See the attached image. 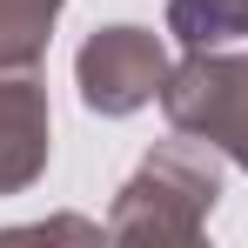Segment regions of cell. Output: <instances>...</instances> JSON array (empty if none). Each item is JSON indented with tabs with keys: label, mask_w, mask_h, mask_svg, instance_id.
Here are the masks:
<instances>
[{
	"label": "cell",
	"mask_w": 248,
	"mask_h": 248,
	"mask_svg": "<svg viewBox=\"0 0 248 248\" xmlns=\"http://www.w3.org/2000/svg\"><path fill=\"white\" fill-rule=\"evenodd\" d=\"M215 202H221V155L174 127V141H155L141 168L121 181V195L108 208V242L188 248L202 242Z\"/></svg>",
	"instance_id": "obj_1"
},
{
	"label": "cell",
	"mask_w": 248,
	"mask_h": 248,
	"mask_svg": "<svg viewBox=\"0 0 248 248\" xmlns=\"http://www.w3.org/2000/svg\"><path fill=\"white\" fill-rule=\"evenodd\" d=\"M168 127L208 141L221 161L248 168V41L242 47H195L161 81Z\"/></svg>",
	"instance_id": "obj_2"
},
{
	"label": "cell",
	"mask_w": 248,
	"mask_h": 248,
	"mask_svg": "<svg viewBox=\"0 0 248 248\" xmlns=\"http://www.w3.org/2000/svg\"><path fill=\"white\" fill-rule=\"evenodd\" d=\"M161 81H168V47H161V34H148L134 20L94 27L74 54V87H81L87 114H108V121L161 101Z\"/></svg>",
	"instance_id": "obj_3"
},
{
	"label": "cell",
	"mask_w": 248,
	"mask_h": 248,
	"mask_svg": "<svg viewBox=\"0 0 248 248\" xmlns=\"http://www.w3.org/2000/svg\"><path fill=\"white\" fill-rule=\"evenodd\" d=\"M54 114L34 67H0V195H27L47 174Z\"/></svg>",
	"instance_id": "obj_4"
},
{
	"label": "cell",
	"mask_w": 248,
	"mask_h": 248,
	"mask_svg": "<svg viewBox=\"0 0 248 248\" xmlns=\"http://www.w3.org/2000/svg\"><path fill=\"white\" fill-rule=\"evenodd\" d=\"M168 34L181 41V54L242 47L248 41V0H168Z\"/></svg>",
	"instance_id": "obj_5"
},
{
	"label": "cell",
	"mask_w": 248,
	"mask_h": 248,
	"mask_svg": "<svg viewBox=\"0 0 248 248\" xmlns=\"http://www.w3.org/2000/svg\"><path fill=\"white\" fill-rule=\"evenodd\" d=\"M67 0H0V67H41Z\"/></svg>",
	"instance_id": "obj_6"
}]
</instances>
